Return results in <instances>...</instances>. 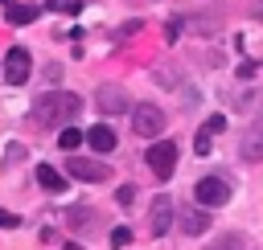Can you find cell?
<instances>
[{"mask_svg":"<svg viewBox=\"0 0 263 250\" xmlns=\"http://www.w3.org/2000/svg\"><path fill=\"white\" fill-rule=\"evenodd\" d=\"M82 115V98L70 90H45L33 98V123L37 127H70Z\"/></svg>","mask_w":263,"mask_h":250,"instance_id":"obj_1","label":"cell"},{"mask_svg":"<svg viewBox=\"0 0 263 250\" xmlns=\"http://www.w3.org/2000/svg\"><path fill=\"white\" fill-rule=\"evenodd\" d=\"M144 160H148V172L156 180H168L177 172V143L173 139H152L148 152H144Z\"/></svg>","mask_w":263,"mask_h":250,"instance_id":"obj_2","label":"cell"},{"mask_svg":"<svg viewBox=\"0 0 263 250\" xmlns=\"http://www.w3.org/2000/svg\"><path fill=\"white\" fill-rule=\"evenodd\" d=\"M164 111L160 107H152V102H140V107H132V131L140 135V139H160V131H164Z\"/></svg>","mask_w":263,"mask_h":250,"instance_id":"obj_3","label":"cell"},{"mask_svg":"<svg viewBox=\"0 0 263 250\" xmlns=\"http://www.w3.org/2000/svg\"><path fill=\"white\" fill-rule=\"evenodd\" d=\"M193 197H197L201 209H218V205L230 201V180H226V176H201V180L193 184Z\"/></svg>","mask_w":263,"mask_h":250,"instance_id":"obj_4","label":"cell"},{"mask_svg":"<svg viewBox=\"0 0 263 250\" xmlns=\"http://www.w3.org/2000/svg\"><path fill=\"white\" fill-rule=\"evenodd\" d=\"M29 78H33V57H29L25 45H12L4 53V82L8 86H25Z\"/></svg>","mask_w":263,"mask_h":250,"instance_id":"obj_5","label":"cell"},{"mask_svg":"<svg viewBox=\"0 0 263 250\" xmlns=\"http://www.w3.org/2000/svg\"><path fill=\"white\" fill-rule=\"evenodd\" d=\"M173 221H177V205H173V197H152V205H148V234L152 238H164L168 230H173Z\"/></svg>","mask_w":263,"mask_h":250,"instance_id":"obj_6","label":"cell"},{"mask_svg":"<svg viewBox=\"0 0 263 250\" xmlns=\"http://www.w3.org/2000/svg\"><path fill=\"white\" fill-rule=\"evenodd\" d=\"M95 111H103V115H123V111H132V98H127L123 86L103 82V86L95 90Z\"/></svg>","mask_w":263,"mask_h":250,"instance_id":"obj_7","label":"cell"},{"mask_svg":"<svg viewBox=\"0 0 263 250\" xmlns=\"http://www.w3.org/2000/svg\"><path fill=\"white\" fill-rule=\"evenodd\" d=\"M66 172H70L74 180H82V184H103L111 168H107L103 160H86V156H70V160H66Z\"/></svg>","mask_w":263,"mask_h":250,"instance_id":"obj_8","label":"cell"},{"mask_svg":"<svg viewBox=\"0 0 263 250\" xmlns=\"http://www.w3.org/2000/svg\"><path fill=\"white\" fill-rule=\"evenodd\" d=\"M177 225H181L185 238H201V234L214 225V217H210V209H201V205H181V209H177Z\"/></svg>","mask_w":263,"mask_h":250,"instance_id":"obj_9","label":"cell"},{"mask_svg":"<svg viewBox=\"0 0 263 250\" xmlns=\"http://www.w3.org/2000/svg\"><path fill=\"white\" fill-rule=\"evenodd\" d=\"M115 143H119V135H115L107 123H95V127H86V148H90V152L107 156V152H115Z\"/></svg>","mask_w":263,"mask_h":250,"instance_id":"obj_10","label":"cell"},{"mask_svg":"<svg viewBox=\"0 0 263 250\" xmlns=\"http://www.w3.org/2000/svg\"><path fill=\"white\" fill-rule=\"evenodd\" d=\"M238 156H242L247 164H259V160H263V127H251V131L242 135V143H238Z\"/></svg>","mask_w":263,"mask_h":250,"instance_id":"obj_11","label":"cell"},{"mask_svg":"<svg viewBox=\"0 0 263 250\" xmlns=\"http://www.w3.org/2000/svg\"><path fill=\"white\" fill-rule=\"evenodd\" d=\"M218 131H226V119H222V115L205 119V123H201V131H197V143H193V152H197V156H205V152H210V139H214Z\"/></svg>","mask_w":263,"mask_h":250,"instance_id":"obj_12","label":"cell"},{"mask_svg":"<svg viewBox=\"0 0 263 250\" xmlns=\"http://www.w3.org/2000/svg\"><path fill=\"white\" fill-rule=\"evenodd\" d=\"M37 16H41V4H29V0L25 4H8V12H4L8 25H33Z\"/></svg>","mask_w":263,"mask_h":250,"instance_id":"obj_13","label":"cell"},{"mask_svg":"<svg viewBox=\"0 0 263 250\" xmlns=\"http://www.w3.org/2000/svg\"><path fill=\"white\" fill-rule=\"evenodd\" d=\"M66 225L70 230H90L95 225V209L90 205H70L66 209Z\"/></svg>","mask_w":263,"mask_h":250,"instance_id":"obj_14","label":"cell"},{"mask_svg":"<svg viewBox=\"0 0 263 250\" xmlns=\"http://www.w3.org/2000/svg\"><path fill=\"white\" fill-rule=\"evenodd\" d=\"M37 184H41L45 193H62V189H66V176H62L58 168H49V164H41V168H37Z\"/></svg>","mask_w":263,"mask_h":250,"instance_id":"obj_15","label":"cell"},{"mask_svg":"<svg viewBox=\"0 0 263 250\" xmlns=\"http://www.w3.org/2000/svg\"><path fill=\"white\" fill-rule=\"evenodd\" d=\"M205 250H247V238H242L238 230H230V234H218Z\"/></svg>","mask_w":263,"mask_h":250,"instance_id":"obj_16","label":"cell"},{"mask_svg":"<svg viewBox=\"0 0 263 250\" xmlns=\"http://www.w3.org/2000/svg\"><path fill=\"white\" fill-rule=\"evenodd\" d=\"M78 143H86V131H78V127H62V135H58V148L62 152H78Z\"/></svg>","mask_w":263,"mask_h":250,"instance_id":"obj_17","label":"cell"},{"mask_svg":"<svg viewBox=\"0 0 263 250\" xmlns=\"http://www.w3.org/2000/svg\"><path fill=\"white\" fill-rule=\"evenodd\" d=\"M140 29H144V20H140V16H132V20H123V25L115 29V41H123V37H136Z\"/></svg>","mask_w":263,"mask_h":250,"instance_id":"obj_18","label":"cell"},{"mask_svg":"<svg viewBox=\"0 0 263 250\" xmlns=\"http://www.w3.org/2000/svg\"><path fill=\"white\" fill-rule=\"evenodd\" d=\"M25 156H29V152H25V143H8V148H4V168H12V164H21Z\"/></svg>","mask_w":263,"mask_h":250,"instance_id":"obj_19","label":"cell"},{"mask_svg":"<svg viewBox=\"0 0 263 250\" xmlns=\"http://www.w3.org/2000/svg\"><path fill=\"white\" fill-rule=\"evenodd\" d=\"M45 8H53V12H66V16H74V12H82V4H78V0H49Z\"/></svg>","mask_w":263,"mask_h":250,"instance_id":"obj_20","label":"cell"},{"mask_svg":"<svg viewBox=\"0 0 263 250\" xmlns=\"http://www.w3.org/2000/svg\"><path fill=\"white\" fill-rule=\"evenodd\" d=\"M127 242H132V230H127V225H115V230H111V246H115V250H123Z\"/></svg>","mask_w":263,"mask_h":250,"instance_id":"obj_21","label":"cell"},{"mask_svg":"<svg viewBox=\"0 0 263 250\" xmlns=\"http://www.w3.org/2000/svg\"><path fill=\"white\" fill-rule=\"evenodd\" d=\"M189 25H193V29H201V33H210V29H218V25H222V16H193Z\"/></svg>","mask_w":263,"mask_h":250,"instance_id":"obj_22","label":"cell"},{"mask_svg":"<svg viewBox=\"0 0 263 250\" xmlns=\"http://www.w3.org/2000/svg\"><path fill=\"white\" fill-rule=\"evenodd\" d=\"M115 201H119L123 209H132V201H136V184H119V193H115Z\"/></svg>","mask_w":263,"mask_h":250,"instance_id":"obj_23","label":"cell"},{"mask_svg":"<svg viewBox=\"0 0 263 250\" xmlns=\"http://www.w3.org/2000/svg\"><path fill=\"white\" fill-rule=\"evenodd\" d=\"M21 225V213H8V209H0V230H16Z\"/></svg>","mask_w":263,"mask_h":250,"instance_id":"obj_24","label":"cell"},{"mask_svg":"<svg viewBox=\"0 0 263 250\" xmlns=\"http://www.w3.org/2000/svg\"><path fill=\"white\" fill-rule=\"evenodd\" d=\"M255 70H259V61H255V57H247V61L238 66V78H255Z\"/></svg>","mask_w":263,"mask_h":250,"instance_id":"obj_25","label":"cell"},{"mask_svg":"<svg viewBox=\"0 0 263 250\" xmlns=\"http://www.w3.org/2000/svg\"><path fill=\"white\" fill-rule=\"evenodd\" d=\"M181 29H185V20H168V29H164V37H168V41H177V33H181Z\"/></svg>","mask_w":263,"mask_h":250,"instance_id":"obj_26","label":"cell"},{"mask_svg":"<svg viewBox=\"0 0 263 250\" xmlns=\"http://www.w3.org/2000/svg\"><path fill=\"white\" fill-rule=\"evenodd\" d=\"M251 127H263V111H259V115H255V123H251Z\"/></svg>","mask_w":263,"mask_h":250,"instance_id":"obj_27","label":"cell"},{"mask_svg":"<svg viewBox=\"0 0 263 250\" xmlns=\"http://www.w3.org/2000/svg\"><path fill=\"white\" fill-rule=\"evenodd\" d=\"M132 4H144V0H132Z\"/></svg>","mask_w":263,"mask_h":250,"instance_id":"obj_28","label":"cell"},{"mask_svg":"<svg viewBox=\"0 0 263 250\" xmlns=\"http://www.w3.org/2000/svg\"><path fill=\"white\" fill-rule=\"evenodd\" d=\"M259 16H263V8H259Z\"/></svg>","mask_w":263,"mask_h":250,"instance_id":"obj_29","label":"cell"}]
</instances>
